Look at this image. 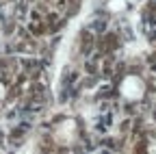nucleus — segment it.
Here are the masks:
<instances>
[{"label":"nucleus","mask_w":156,"mask_h":154,"mask_svg":"<svg viewBox=\"0 0 156 154\" xmlns=\"http://www.w3.org/2000/svg\"><path fill=\"white\" fill-rule=\"evenodd\" d=\"M147 154H156V143H152V145H150V150H147Z\"/></svg>","instance_id":"20e7f679"},{"label":"nucleus","mask_w":156,"mask_h":154,"mask_svg":"<svg viewBox=\"0 0 156 154\" xmlns=\"http://www.w3.org/2000/svg\"><path fill=\"white\" fill-rule=\"evenodd\" d=\"M5 95H7V89H5V85H2V83H0V102L5 100Z\"/></svg>","instance_id":"7ed1b4c3"},{"label":"nucleus","mask_w":156,"mask_h":154,"mask_svg":"<svg viewBox=\"0 0 156 154\" xmlns=\"http://www.w3.org/2000/svg\"><path fill=\"white\" fill-rule=\"evenodd\" d=\"M119 93L126 100H141L145 93V83L139 76H126L119 85Z\"/></svg>","instance_id":"f257e3e1"},{"label":"nucleus","mask_w":156,"mask_h":154,"mask_svg":"<svg viewBox=\"0 0 156 154\" xmlns=\"http://www.w3.org/2000/svg\"><path fill=\"white\" fill-rule=\"evenodd\" d=\"M54 137H56L58 143H63V145L74 143L76 137H78V126H76V122H74V120H63L61 124L54 128Z\"/></svg>","instance_id":"f03ea898"}]
</instances>
